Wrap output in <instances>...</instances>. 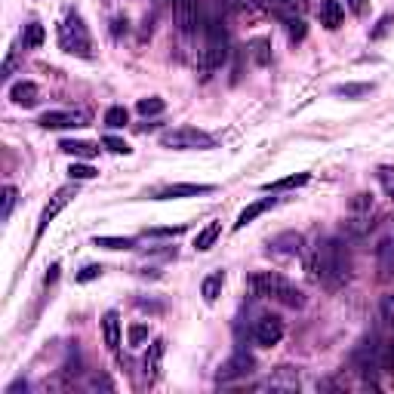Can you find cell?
I'll use <instances>...</instances> for the list:
<instances>
[{
    "label": "cell",
    "instance_id": "1",
    "mask_svg": "<svg viewBox=\"0 0 394 394\" xmlns=\"http://www.w3.org/2000/svg\"><path fill=\"white\" fill-rule=\"evenodd\" d=\"M308 271L318 284H324L327 290H339V286L348 284L351 277V259H348V249L342 240L327 238L314 247L311 262H308Z\"/></svg>",
    "mask_w": 394,
    "mask_h": 394
},
{
    "label": "cell",
    "instance_id": "2",
    "mask_svg": "<svg viewBox=\"0 0 394 394\" xmlns=\"http://www.w3.org/2000/svg\"><path fill=\"white\" fill-rule=\"evenodd\" d=\"M247 286L256 299H271V302H281L286 308H302L305 305L302 293L286 281L284 274H277V271H256V274L247 281Z\"/></svg>",
    "mask_w": 394,
    "mask_h": 394
},
{
    "label": "cell",
    "instance_id": "3",
    "mask_svg": "<svg viewBox=\"0 0 394 394\" xmlns=\"http://www.w3.org/2000/svg\"><path fill=\"white\" fill-rule=\"evenodd\" d=\"M228 62V38H225V28H222L216 19L206 22V47L200 49V71L204 77H210L213 71H219Z\"/></svg>",
    "mask_w": 394,
    "mask_h": 394
},
{
    "label": "cell",
    "instance_id": "4",
    "mask_svg": "<svg viewBox=\"0 0 394 394\" xmlns=\"http://www.w3.org/2000/svg\"><path fill=\"white\" fill-rule=\"evenodd\" d=\"M59 44L65 53L71 56H81V59H92V40H90V31L83 25V19L77 13H68L65 22L59 25Z\"/></svg>",
    "mask_w": 394,
    "mask_h": 394
},
{
    "label": "cell",
    "instance_id": "5",
    "mask_svg": "<svg viewBox=\"0 0 394 394\" xmlns=\"http://www.w3.org/2000/svg\"><path fill=\"white\" fill-rule=\"evenodd\" d=\"M161 145L173 151H195V148H213V136L197 126H176L161 136Z\"/></svg>",
    "mask_w": 394,
    "mask_h": 394
},
{
    "label": "cell",
    "instance_id": "6",
    "mask_svg": "<svg viewBox=\"0 0 394 394\" xmlns=\"http://www.w3.org/2000/svg\"><path fill=\"white\" fill-rule=\"evenodd\" d=\"M173 22L179 28V34H185V38H191V34H197L200 28H206L200 0H176L173 3Z\"/></svg>",
    "mask_w": 394,
    "mask_h": 394
},
{
    "label": "cell",
    "instance_id": "7",
    "mask_svg": "<svg viewBox=\"0 0 394 394\" xmlns=\"http://www.w3.org/2000/svg\"><path fill=\"white\" fill-rule=\"evenodd\" d=\"M253 370H256L253 354H247V351H234L228 361H222V367L216 372V382H238V379L253 376Z\"/></svg>",
    "mask_w": 394,
    "mask_h": 394
},
{
    "label": "cell",
    "instance_id": "8",
    "mask_svg": "<svg viewBox=\"0 0 394 394\" xmlns=\"http://www.w3.org/2000/svg\"><path fill=\"white\" fill-rule=\"evenodd\" d=\"M253 339H256V345H262V348L277 345V342L284 339V320L274 318V314H262L253 327Z\"/></svg>",
    "mask_w": 394,
    "mask_h": 394
},
{
    "label": "cell",
    "instance_id": "9",
    "mask_svg": "<svg viewBox=\"0 0 394 394\" xmlns=\"http://www.w3.org/2000/svg\"><path fill=\"white\" fill-rule=\"evenodd\" d=\"M44 130H71V126H87L90 114L87 111H47L38 120Z\"/></svg>",
    "mask_w": 394,
    "mask_h": 394
},
{
    "label": "cell",
    "instance_id": "10",
    "mask_svg": "<svg viewBox=\"0 0 394 394\" xmlns=\"http://www.w3.org/2000/svg\"><path fill=\"white\" fill-rule=\"evenodd\" d=\"M71 197H74V191H71V188H59V191H56V197L49 200V204L44 206V213H40V222H38V234H34V240H40V238H44L47 225H49V222H53V219L59 216V213H62V210H65V206L71 204Z\"/></svg>",
    "mask_w": 394,
    "mask_h": 394
},
{
    "label": "cell",
    "instance_id": "11",
    "mask_svg": "<svg viewBox=\"0 0 394 394\" xmlns=\"http://www.w3.org/2000/svg\"><path fill=\"white\" fill-rule=\"evenodd\" d=\"M302 234L299 231H284V234H277L274 240L268 243V253H274V256H299L302 253Z\"/></svg>",
    "mask_w": 394,
    "mask_h": 394
},
{
    "label": "cell",
    "instance_id": "12",
    "mask_svg": "<svg viewBox=\"0 0 394 394\" xmlns=\"http://www.w3.org/2000/svg\"><path fill=\"white\" fill-rule=\"evenodd\" d=\"M213 185H197V182H179L170 188L157 191V200H179V197H197V195H210Z\"/></svg>",
    "mask_w": 394,
    "mask_h": 394
},
{
    "label": "cell",
    "instance_id": "13",
    "mask_svg": "<svg viewBox=\"0 0 394 394\" xmlns=\"http://www.w3.org/2000/svg\"><path fill=\"white\" fill-rule=\"evenodd\" d=\"M163 354H167V342L154 339L151 345H148V354H145V379H148V382H157V376H161Z\"/></svg>",
    "mask_w": 394,
    "mask_h": 394
},
{
    "label": "cell",
    "instance_id": "14",
    "mask_svg": "<svg viewBox=\"0 0 394 394\" xmlns=\"http://www.w3.org/2000/svg\"><path fill=\"white\" fill-rule=\"evenodd\" d=\"M38 96H40V90H38V83H31V81H19L10 87V99L16 105H22V108H34V105H38Z\"/></svg>",
    "mask_w": 394,
    "mask_h": 394
},
{
    "label": "cell",
    "instance_id": "15",
    "mask_svg": "<svg viewBox=\"0 0 394 394\" xmlns=\"http://www.w3.org/2000/svg\"><path fill=\"white\" fill-rule=\"evenodd\" d=\"M102 336H105V345H108V351L117 354V351H120V318H117V311H105Z\"/></svg>",
    "mask_w": 394,
    "mask_h": 394
},
{
    "label": "cell",
    "instance_id": "16",
    "mask_svg": "<svg viewBox=\"0 0 394 394\" xmlns=\"http://www.w3.org/2000/svg\"><path fill=\"white\" fill-rule=\"evenodd\" d=\"M274 204H277V197H262V200H256V204H249L247 210H243L240 216H238V222H234V231H240V228H247L249 222H253V219H259L262 213H268Z\"/></svg>",
    "mask_w": 394,
    "mask_h": 394
},
{
    "label": "cell",
    "instance_id": "17",
    "mask_svg": "<svg viewBox=\"0 0 394 394\" xmlns=\"http://www.w3.org/2000/svg\"><path fill=\"white\" fill-rule=\"evenodd\" d=\"M342 19H345V10H342L339 0H320V25L336 31L342 25Z\"/></svg>",
    "mask_w": 394,
    "mask_h": 394
},
{
    "label": "cell",
    "instance_id": "18",
    "mask_svg": "<svg viewBox=\"0 0 394 394\" xmlns=\"http://www.w3.org/2000/svg\"><path fill=\"white\" fill-rule=\"evenodd\" d=\"M265 385H268V388H277V391H296L299 388V372L290 370V367H281Z\"/></svg>",
    "mask_w": 394,
    "mask_h": 394
},
{
    "label": "cell",
    "instance_id": "19",
    "mask_svg": "<svg viewBox=\"0 0 394 394\" xmlns=\"http://www.w3.org/2000/svg\"><path fill=\"white\" fill-rule=\"evenodd\" d=\"M259 3L281 19H293V16H299V10H302V0H259Z\"/></svg>",
    "mask_w": 394,
    "mask_h": 394
},
{
    "label": "cell",
    "instance_id": "20",
    "mask_svg": "<svg viewBox=\"0 0 394 394\" xmlns=\"http://www.w3.org/2000/svg\"><path fill=\"white\" fill-rule=\"evenodd\" d=\"M222 286H225V271H213V274L204 277V284H200V296H204V302H216Z\"/></svg>",
    "mask_w": 394,
    "mask_h": 394
},
{
    "label": "cell",
    "instance_id": "21",
    "mask_svg": "<svg viewBox=\"0 0 394 394\" xmlns=\"http://www.w3.org/2000/svg\"><path fill=\"white\" fill-rule=\"evenodd\" d=\"M308 173H293V176H284V179H277V182H265L262 188L268 191V195H277V191H286V188H302V185L308 182Z\"/></svg>",
    "mask_w": 394,
    "mask_h": 394
},
{
    "label": "cell",
    "instance_id": "22",
    "mask_svg": "<svg viewBox=\"0 0 394 394\" xmlns=\"http://www.w3.org/2000/svg\"><path fill=\"white\" fill-rule=\"evenodd\" d=\"M376 256H379V271H382L385 277L394 274V238H385L382 243H379Z\"/></svg>",
    "mask_w": 394,
    "mask_h": 394
},
{
    "label": "cell",
    "instance_id": "23",
    "mask_svg": "<svg viewBox=\"0 0 394 394\" xmlns=\"http://www.w3.org/2000/svg\"><path fill=\"white\" fill-rule=\"evenodd\" d=\"M219 234H222V222H210V225L204 228V231H197V238H195V249H210L213 243L219 240Z\"/></svg>",
    "mask_w": 394,
    "mask_h": 394
},
{
    "label": "cell",
    "instance_id": "24",
    "mask_svg": "<svg viewBox=\"0 0 394 394\" xmlns=\"http://www.w3.org/2000/svg\"><path fill=\"white\" fill-rule=\"evenodd\" d=\"M59 148L74 157H96L99 154V145H90V142H81V139H65Z\"/></svg>",
    "mask_w": 394,
    "mask_h": 394
},
{
    "label": "cell",
    "instance_id": "25",
    "mask_svg": "<svg viewBox=\"0 0 394 394\" xmlns=\"http://www.w3.org/2000/svg\"><path fill=\"white\" fill-rule=\"evenodd\" d=\"M22 40H25V49H38V47L47 40L44 25H40V22H28L25 31H22Z\"/></svg>",
    "mask_w": 394,
    "mask_h": 394
},
{
    "label": "cell",
    "instance_id": "26",
    "mask_svg": "<svg viewBox=\"0 0 394 394\" xmlns=\"http://www.w3.org/2000/svg\"><path fill=\"white\" fill-rule=\"evenodd\" d=\"M249 56H253L256 65H268V62H271V40L256 38L253 44H249Z\"/></svg>",
    "mask_w": 394,
    "mask_h": 394
},
{
    "label": "cell",
    "instance_id": "27",
    "mask_svg": "<svg viewBox=\"0 0 394 394\" xmlns=\"http://www.w3.org/2000/svg\"><path fill=\"white\" fill-rule=\"evenodd\" d=\"M348 210H351V216H372V195H367V191L354 195L348 204Z\"/></svg>",
    "mask_w": 394,
    "mask_h": 394
},
{
    "label": "cell",
    "instance_id": "28",
    "mask_svg": "<svg viewBox=\"0 0 394 394\" xmlns=\"http://www.w3.org/2000/svg\"><path fill=\"white\" fill-rule=\"evenodd\" d=\"M163 108H167V102H163V99H157V96L139 99V105H136V111H139L142 117H154V114H163Z\"/></svg>",
    "mask_w": 394,
    "mask_h": 394
},
{
    "label": "cell",
    "instance_id": "29",
    "mask_svg": "<svg viewBox=\"0 0 394 394\" xmlns=\"http://www.w3.org/2000/svg\"><path fill=\"white\" fill-rule=\"evenodd\" d=\"M370 90H372V83H342V87H336L333 92L336 96H345V99H361V96H367Z\"/></svg>",
    "mask_w": 394,
    "mask_h": 394
},
{
    "label": "cell",
    "instance_id": "30",
    "mask_svg": "<svg viewBox=\"0 0 394 394\" xmlns=\"http://www.w3.org/2000/svg\"><path fill=\"white\" fill-rule=\"evenodd\" d=\"M16 200H19V191L13 188V185H6L3 188V206H0V219L3 222H10L13 210H16Z\"/></svg>",
    "mask_w": 394,
    "mask_h": 394
},
{
    "label": "cell",
    "instance_id": "31",
    "mask_svg": "<svg viewBox=\"0 0 394 394\" xmlns=\"http://www.w3.org/2000/svg\"><path fill=\"white\" fill-rule=\"evenodd\" d=\"M92 243H96V247H102V249H133L136 247L133 238H96Z\"/></svg>",
    "mask_w": 394,
    "mask_h": 394
},
{
    "label": "cell",
    "instance_id": "32",
    "mask_svg": "<svg viewBox=\"0 0 394 394\" xmlns=\"http://www.w3.org/2000/svg\"><path fill=\"white\" fill-rule=\"evenodd\" d=\"M126 120H130V114H126V108H120V105H114V108L105 111V124H108L111 130H120Z\"/></svg>",
    "mask_w": 394,
    "mask_h": 394
},
{
    "label": "cell",
    "instance_id": "33",
    "mask_svg": "<svg viewBox=\"0 0 394 394\" xmlns=\"http://www.w3.org/2000/svg\"><path fill=\"white\" fill-rule=\"evenodd\" d=\"M286 34H290L293 44H299V40H305L308 28H305V22L299 16H293V19H286Z\"/></svg>",
    "mask_w": 394,
    "mask_h": 394
},
{
    "label": "cell",
    "instance_id": "34",
    "mask_svg": "<svg viewBox=\"0 0 394 394\" xmlns=\"http://www.w3.org/2000/svg\"><path fill=\"white\" fill-rule=\"evenodd\" d=\"M68 176H71V179H77V182H83V179H96V176H99V170H96V167H90V163H71Z\"/></svg>",
    "mask_w": 394,
    "mask_h": 394
},
{
    "label": "cell",
    "instance_id": "35",
    "mask_svg": "<svg viewBox=\"0 0 394 394\" xmlns=\"http://www.w3.org/2000/svg\"><path fill=\"white\" fill-rule=\"evenodd\" d=\"M376 176H379V182H382L385 195L394 200V167H379V170H376Z\"/></svg>",
    "mask_w": 394,
    "mask_h": 394
},
{
    "label": "cell",
    "instance_id": "36",
    "mask_svg": "<svg viewBox=\"0 0 394 394\" xmlns=\"http://www.w3.org/2000/svg\"><path fill=\"white\" fill-rule=\"evenodd\" d=\"M102 145L108 148V151H114V154H130V145H126L124 139H117V136H105Z\"/></svg>",
    "mask_w": 394,
    "mask_h": 394
},
{
    "label": "cell",
    "instance_id": "37",
    "mask_svg": "<svg viewBox=\"0 0 394 394\" xmlns=\"http://www.w3.org/2000/svg\"><path fill=\"white\" fill-rule=\"evenodd\" d=\"M99 274H102V265H87V268L77 271V284H90V281H96Z\"/></svg>",
    "mask_w": 394,
    "mask_h": 394
},
{
    "label": "cell",
    "instance_id": "38",
    "mask_svg": "<svg viewBox=\"0 0 394 394\" xmlns=\"http://www.w3.org/2000/svg\"><path fill=\"white\" fill-rule=\"evenodd\" d=\"M142 342H148V327L145 324H133L130 327V345H142Z\"/></svg>",
    "mask_w": 394,
    "mask_h": 394
},
{
    "label": "cell",
    "instance_id": "39",
    "mask_svg": "<svg viewBox=\"0 0 394 394\" xmlns=\"http://www.w3.org/2000/svg\"><path fill=\"white\" fill-rule=\"evenodd\" d=\"M182 231H185L182 225H176V228H148L145 238H176V234H182Z\"/></svg>",
    "mask_w": 394,
    "mask_h": 394
},
{
    "label": "cell",
    "instance_id": "40",
    "mask_svg": "<svg viewBox=\"0 0 394 394\" xmlns=\"http://www.w3.org/2000/svg\"><path fill=\"white\" fill-rule=\"evenodd\" d=\"M87 388H90V391H99V388H105V391H114V385H111V379H108V376H90Z\"/></svg>",
    "mask_w": 394,
    "mask_h": 394
},
{
    "label": "cell",
    "instance_id": "41",
    "mask_svg": "<svg viewBox=\"0 0 394 394\" xmlns=\"http://www.w3.org/2000/svg\"><path fill=\"white\" fill-rule=\"evenodd\" d=\"M382 318L388 320V327L394 329V296H385L382 299Z\"/></svg>",
    "mask_w": 394,
    "mask_h": 394
},
{
    "label": "cell",
    "instance_id": "42",
    "mask_svg": "<svg viewBox=\"0 0 394 394\" xmlns=\"http://www.w3.org/2000/svg\"><path fill=\"white\" fill-rule=\"evenodd\" d=\"M126 25H130V22H126V19H114V22H111V34H114V38H120V34H126Z\"/></svg>",
    "mask_w": 394,
    "mask_h": 394
},
{
    "label": "cell",
    "instance_id": "43",
    "mask_svg": "<svg viewBox=\"0 0 394 394\" xmlns=\"http://www.w3.org/2000/svg\"><path fill=\"white\" fill-rule=\"evenodd\" d=\"M222 6L231 10V13H238V10H243V0H222Z\"/></svg>",
    "mask_w": 394,
    "mask_h": 394
},
{
    "label": "cell",
    "instance_id": "44",
    "mask_svg": "<svg viewBox=\"0 0 394 394\" xmlns=\"http://www.w3.org/2000/svg\"><path fill=\"white\" fill-rule=\"evenodd\" d=\"M16 391H28V382H16V385H10V388H6V394H16Z\"/></svg>",
    "mask_w": 394,
    "mask_h": 394
},
{
    "label": "cell",
    "instance_id": "45",
    "mask_svg": "<svg viewBox=\"0 0 394 394\" xmlns=\"http://www.w3.org/2000/svg\"><path fill=\"white\" fill-rule=\"evenodd\" d=\"M348 6H351L354 13H363V0H348Z\"/></svg>",
    "mask_w": 394,
    "mask_h": 394
},
{
    "label": "cell",
    "instance_id": "46",
    "mask_svg": "<svg viewBox=\"0 0 394 394\" xmlns=\"http://www.w3.org/2000/svg\"><path fill=\"white\" fill-rule=\"evenodd\" d=\"M161 3H170V0H161ZM173 3H176V0H173Z\"/></svg>",
    "mask_w": 394,
    "mask_h": 394
}]
</instances>
